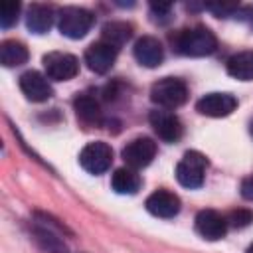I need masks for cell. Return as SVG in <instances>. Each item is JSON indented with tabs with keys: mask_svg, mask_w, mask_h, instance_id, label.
<instances>
[{
	"mask_svg": "<svg viewBox=\"0 0 253 253\" xmlns=\"http://www.w3.org/2000/svg\"><path fill=\"white\" fill-rule=\"evenodd\" d=\"M174 47L182 55H188V57H204V55H210V53L215 51L217 40H215L213 32L208 30L206 26H194V28L182 30L176 36Z\"/></svg>",
	"mask_w": 253,
	"mask_h": 253,
	"instance_id": "6da1fadb",
	"label": "cell"
},
{
	"mask_svg": "<svg viewBox=\"0 0 253 253\" xmlns=\"http://www.w3.org/2000/svg\"><path fill=\"white\" fill-rule=\"evenodd\" d=\"M150 99L162 109H176L186 103L188 87L178 77H162L152 85Z\"/></svg>",
	"mask_w": 253,
	"mask_h": 253,
	"instance_id": "7a4b0ae2",
	"label": "cell"
},
{
	"mask_svg": "<svg viewBox=\"0 0 253 253\" xmlns=\"http://www.w3.org/2000/svg\"><path fill=\"white\" fill-rule=\"evenodd\" d=\"M93 14L85 8H77V6H67L59 12V32L65 36V38H71V40H79L83 38L91 26H93Z\"/></svg>",
	"mask_w": 253,
	"mask_h": 253,
	"instance_id": "3957f363",
	"label": "cell"
},
{
	"mask_svg": "<svg viewBox=\"0 0 253 253\" xmlns=\"http://www.w3.org/2000/svg\"><path fill=\"white\" fill-rule=\"evenodd\" d=\"M208 168V160L204 154L190 150L184 154V158L176 166V178L184 188H200L204 184V174Z\"/></svg>",
	"mask_w": 253,
	"mask_h": 253,
	"instance_id": "277c9868",
	"label": "cell"
},
{
	"mask_svg": "<svg viewBox=\"0 0 253 253\" xmlns=\"http://www.w3.org/2000/svg\"><path fill=\"white\" fill-rule=\"evenodd\" d=\"M43 69L45 77L53 81H67L77 75L79 61L75 55L65 51H49L43 55Z\"/></svg>",
	"mask_w": 253,
	"mask_h": 253,
	"instance_id": "5b68a950",
	"label": "cell"
},
{
	"mask_svg": "<svg viewBox=\"0 0 253 253\" xmlns=\"http://www.w3.org/2000/svg\"><path fill=\"white\" fill-rule=\"evenodd\" d=\"M79 162L89 174H103L113 162V150L103 140L89 142L79 152Z\"/></svg>",
	"mask_w": 253,
	"mask_h": 253,
	"instance_id": "8992f818",
	"label": "cell"
},
{
	"mask_svg": "<svg viewBox=\"0 0 253 253\" xmlns=\"http://www.w3.org/2000/svg\"><path fill=\"white\" fill-rule=\"evenodd\" d=\"M156 156V142L148 136H138L132 138L125 148H123V160L128 164V168H144L152 162Z\"/></svg>",
	"mask_w": 253,
	"mask_h": 253,
	"instance_id": "52a82bcc",
	"label": "cell"
},
{
	"mask_svg": "<svg viewBox=\"0 0 253 253\" xmlns=\"http://www.w3.org/2000/svg\"><path fill=\"white\" fill-rule=\"evenodd\" d=\"M235 107L237 99L231 93H208L196 103L198 113L206 117H227L235 111Z\"/></svg>",
	"mask_w": 253,
	"mask_h": 253,
	"instance_id": "ba28073f",
	"label": "cell"
},
{
	"mask_svg": "<svg viewBox=\"0 0 253 253\" xmlns=\"http://www.w3.org/2000/svg\"><path fill=\"white\" fill-rule=\"evenodd\" d=\"M117 51L119 49H115L111 43L99 40L85 49V63L95 73H107L117 59Z\"/></svg>",
	"mask_w": 253,
	"mask_h": 253,
	"instance_id": "9c48e42d",
	"label": "cell"
},
{
	"mask_svg": "<svg viewBox=\"0 0 253 253\" xmlns=\"http://www.w3.org/2000/svg\"><path fill=\"white\" fill-rule=\"evenodd\" d=\"M148 119H150L154 132L158 134V138H162L166 142H176L182 136V123L174 113H170L166 109H156L150 113Z\"/></svg>",
	"mask_w": 253,
	"mask_h": 253,
	"instance_id": "30bf717a",
	"label": "cell"
},
{
	"mask_svg": "<svg viewBox=\"0 0 253 253\" xmlns=\"http://www.w3.org/2000/svg\"><path fill=\"white\" fill-rule=\"evenodd\" d=\"M20 89L26 95V99L34 101V103H42L47 101L53 95V89L47 81L45 75L38 73V71H26L20 77Z\"/></svg>",
	"mask_w": 253,
	"mask_h": 253,
	"instance_id": "8fae6325",
	"label": "cell"
},
{
	"mask_svg": "<svg viewBox=\"0 0 253 253\" xmlns=\"http://www.w3.org/2000/svg\"><path fill=\"white\" fill-rule=\"evenodd\" d=\"M196 231L208 241H217L225 235L227 221L215 210H202L196 215Z\"/></svg>",
	"mask_w": 253,
	"mask_h": 253,
	"instance_id": "7c38bea8",
	"label": "cell"
},
{
	"mask_svg": "<svg viewBox=\"0 0 253 253\" xmlns=\"http://www.w3.org/2000/svg\"><path fill=\"white\" fill-rule=\"evenodd\" d=\"M146 210L156 217H174L180 211V198L168 190H156L146 198Z\"/></svg>",
	"mask_w": 253,
	"mask_h": 253,
	"instance_id": "4fadbf2b",
	"label": "cell"
},
{
	"mask_svg": "<svg viewBox=\"0 0 253 253\" xmlns=\"http://www.w3.org/2000/svg\"><path fill=\"white\" fill-rule=\"evenodd\" d=\"M134 57L144 67H156L164 59V47L162 43L152 36H142L134 43Z\"/></svg>",
	"mask_w": 253,
	"mask_h": 253,
	"instance_id": "5bb4252c",
	"label": "cell"
},
{
	"mask_svg": "<svg viewBox=\"0 0 253 253\" xmlns=\"http://www.w3.org/2000/svg\"><path fill=\"white\" fill-rule=\"evenodd\" d=\"M53 22V10L45 4H32L26 14V26L34 34H45L51 28Z\"/></svg>",
	"mask_w": 253,
	"mask_h": 253,
	"instance_id": "9a60e30c",
	"label": "cell"
},
{
	"mask_svg": "<svg viewBox=\"0 0 253 253\" xmlns=\"http://www.w3.org/2000/svg\"><path fill=\"white\" fill-rule=\"evenodd\" d=\"M227 73L239 81H253V51H239L229 57Z\"/></svg>",
	"mask_w": 253,
	"mask_h": 253,
	"instance_id": "2e32d148",
	"label": "cell"
},
{
	"mask_svg": "<svg viewBox=\"0 0 253 253\" xmlns=\"http://www.w3.org/2000/svg\"><path fill=\"white\" fill-rule=\"evenodd\" d=\"M111 186L117 194H136L140 190V176L132 168H117Z\"/></svg>",
	"mask_w": 253,
	"mask_h": 253,
	"instance_id": "e0dca14e",
	"label": "cell"
},
{
	"mask_svg": "<svg viewBox=\"0 0 253 253\" xmlns=\"http://www.w3.org/2000/svg\"><path fill=\"white\" fill-rule=\"evenodd\" d=\"M0 61L4 67H16L28 61V47L22 42L6 40L0 45Z\"/></svg>",
	"mask_w": 253,
	"mask_h": 253,
	"instance_id": "ac0fdd59",
	"label": "cell"
},
{
	"mask_svg": "<svg viewBox=\"0 0 253 253\" xmlns=\"http://www.w3.org/2000/svg\"><path fill=\"white\" fill-rule=\"evenodd\" d=\"M132 36V26L126 22H109L103 26V36L101 40L111 43L115 49H119L121 45H125Z\"/></svg>",
	"mask_w": 253,
	"mask_h": 253,
	"instance_id": "d6986e66",
	"label": "cell"
},
{
	"mask_svg": "<svg viewBox=\"0 0 253 253\" xmlns=\"http://www.w3.org/2000/svg\"><path fill=\"white\" fill-rule=\"evenodd\" d=\"M75 107V113L77 117L85 123V125H99L101 123V109H99V103L89 97V95H79L73 103Z\"/></svg>",
	"mask_w": 253,
	"mask_h": 253,
	"instance_id": "ffe728a7",
	"label": "cell"
},
{
	"mask_svg": "<svg viewBox=\"0 0 253 253\" xmlns=\"http://www.w3.org/2000/svg\"><path fill=\"white\" fill-rule=\"evenodd\" d=\"M20 4L18 2H2L0 4V26L6 30L18 22Z\"/></svg>",
	"mask_w": 253,
	"mask_h": 253,
	"instance_id": "44dd1931",
	"label": "cell"
},
{
	"mask_svg": "<svg viewBox=\"0 0 253 253\" xmlns=\"http://www.w3.org/2000/svg\"><path fill=\"white\" fill-rule=\"evenodd\" d=\"M251 221H253V211H249V210H235L229 213V223L233 227H245Z\"/></svg>",
	"mask_w": 253,
	"mask_h": 253,
	"instance_id": "7402d4cb",
	"label": "cell"
},
{
	"mask_svg": "<svg viewBox=\"0 0 253 253\" xmlns=\"http://www.w3.org/2000/svg\"><path fill=\"white\" fill-rule=\"evenodd\" d=\"M170 8H172L170 4H162V2H158V4L152 2V4H150V12H152L154 20H160V22H166V20L170 18V16H168V14H170Z\"/></svg>",
	"mask_w": 253,
	"mask_h": 253,
	"instance_id": "603a6c76",
	"label": "cell"
},
{
	"mask_svg": "<svg viewBox=\"0 0 253 253\" xmlns=\"http://www.w3.org/2000/svg\"><path fill=\"white\" fill-rule=\"evenodd\" d=\"M208 10H211L215 16H231L233 12H237V6L235 4H210Z\"/></svg>",
	"mask_w": 253,
	"mask_h": 253,
	"instance_id": "cb8c5ba5",
	"label": "cell"
},
{
	"mask_svg": "<svg viewBox=\"0 0 253 253\" xmlns=\"http://www.w3.org/2000/svg\"><path fill=\"white\" fill-rule=\"evenodd\" d=\"M241 196L249 202H253V176H247L241 182Z\"/></svg>",
	"mask_w": 253,
	"mask_h": 253,
	"instance_id": "d4e9b609",
	"label": "cell"
},
{
	"mask_svg": "<svg viewBox=\"0 0 253 253\" xmlns=\"http://www.w3.org/2000/svg\"><path fill=\"white\" fill-rule=\"evenodd\" d=\"M245 253H253V245H249V247H247V251H245Z\"/></svg>",
	"mask_w": 253,
	"mask_h": 253,
	"instance_id": "484cf974",
	"label": "cell"
},
{
	"mask_svg": "<svg viewBox=\"0 0 253 253\" xmlns=\"http://www.w3.org/2000/svg\"><path fill=\"white\" fill-rule=\"evenodd\" d=\"M251 134H253V123H251Z\"/></svg>",
	"mask_w": 253,
	"mask_h": 253,
	"instance_id": "4316f807",
	"label": "cell"
}]
</instances>
